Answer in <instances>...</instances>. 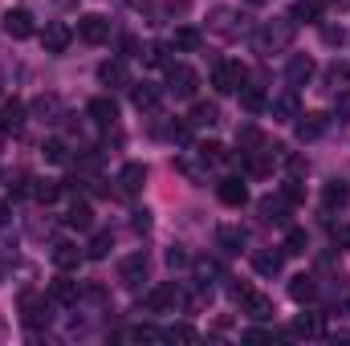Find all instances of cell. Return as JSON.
<instances>
[{
	"instance_id": "6",
	"label": "cell",
	"mask_w": 350,
	"mask_h": 346,
	"mask_svg": "<svg viewBox=\"0 0 350 346\" xmlns=\"http://www.w3.org/2000/svg\"><path fill=\"white\" fill-rule=\"evenodd\" d=\"M70 41H74V29H70L66 21H49V25H45V33H41L45 53H66V49H70Z\"/></svg>"
},
{
	"instance_id": "25",
	"label": "cell",
	"mask_w": 350,
	"mask_h": 346,
	"mask_svg": "<svg viewBox=\"0 0 350 346\" xmlns=\"http://www.w3.org/2000/svg\"><path fill=\"white\" fill-rule=\"evenodd\" d=\"M187 122H191V127H216V122H220V106H216V102H196L191 114H187Z\"/></svg>"
},
{
	"instance_id": "54",
	"label": "cell",
	"mask_w": 350,
	"mask_h": 346,
	"mask_svg": "<svg viewBox=\"0 0 350 346\" xmlns=\"http://www.w3.org/2000/svg\"><path fill=\"white\" fill-rule=\"evenodd\" d=\"M143 4H147V0H131V8H143Z\"/></svg>"
},
{
	"instance_id": "46",
	"label": "cell",
	"mask_w": 350,
	"mask_h": 346,
	"mask_svg": "<svg viewBox=\"0 0 350 346\" xmlns=\"http://www.w3.org/2000/svg\"><path fill=\"white\" fill-rule=\"evenodd\" d=\"M281 196H285V200H289V204H301V200H306V187H301V183H297V179H289V183H285V187H281Z\"/></svg>"
},
{
	"instance_id": "52",
	"label": "cell",
	"mask_w": 350,
	"mask_h": 346,
	"mask_svg": "<svg viewBox=\"0 0 350 346\" xmlns=\"http://www.w3.org/2000/svg\"><path fill=\"white\" fill-rule=\"evenodd\" d=\"M4 224H8V208L0 204V228H4Z\"/></svg>"
},
{
	"instance_id": "32",
	"label": "cell",
	"mask_w": 350,
	"mask_h": 346,
	"mask_svg": "<svg viewBox=\"0 0 350 346\" xmlns=\"http://www.w3.org/2000/svg\"><path fill=\"white\" fill-rule=\"evenodd\" d=\"M322 78H326V90H334V94H338L342 86H350V62H330Z\"/></svg>"
},
{
	"instance_id": "44",
	"label": "cell",
	"mask_w": 350,
	"mask_h": 346,
	"mask_svg": "<svg viewBox=\"0 0 350 346\" xmlns=\"http://www.w3.org/2000/svg\"><path fill=\"white\" fill-rule=\"evenodd\" d=\"M163 338L167 343H196V330L191 326H172V330H163Z\"/></svg>"
},
{
	"instance_id": "40",
	"label": "cell",
	"mask_w": 350,
	"mask_h": 346,
	"mask_svg": "<svg viewBox=\"0 0 350 346\" xmlns=\"http://www.w3.org/2000/svg\"><path fill=\"white\" fill-rule=\"evenodd\" d=\"M41 155H45V163H70V147H66L62 139H49V143L41 147Z\"/></svg>"
},
{
	"instance_id": "15",
	"label": "cell",
	"mask_w": 350,
	"mask_h": 346,
	"mask_svg": "<svg viewBox=\"0 0 350 346\" xmlns=\"http://www.w3.org/2000/svg\"><path fill=\"white\" fill-rule=\"evenodd\" d=\"M216 196H220V204H228V208H241V204L249 200V187H245L237 175H228V179H220V183H216Z\"/></svg>"
},
{
	"instance_id": "23",
	"label": "cell",
	"mask_w": 350,
	"mask_h": 346,
	"mask_svg": "<svg viewBox=\"0 0 350 346\" xmlns=\"http://www.w3.org/2000/svg\"><path fill=\"white\" fill-rule=\"evenodd\" d=\"M253 269H257L261 277H277V273L285 269V253H273V249H261V253H253Z\"/></svg>"
},
{
	"instance_id": "17",
	"label": "cell",
	"mask_w": 350,
	"mask_h": 346,
	"mask_svg": "<svg viewBox=\"0 0 350 346\" xmlns=\"http://www.w3.org/2000/svg\"><path fill=\"white\" fill-rule=\"evenodd\" d=\"M21 127H25V102H21V98H8V102L0 106V131L12 135V131H21Z\"/></svg>"
},
{
	"instance_id": "4",
	"label": "cell",
	"mask_w": 350,
	"mask_h": 346,
	"mask_svg": "<svg viewBox=\"0 0 350 346\" xmlns=\"http://www.w3.org/2000/svg\"><path fill=\"white\" fill-rule=\"evenodd\" d=\"M196 86H200V78H196L191 66H179V62L167 66V94H172V98H191Z\"/></svg>"
},
{
	"instance_id": "39",
	"label": "cell",
	"mask_w": 350,
	"mask_h": 346,
	"mask_svg": "<svg viewBox=\"0 0 350 346\" xmlns=\"http://www.w3.org/2000/svg\"><path fill=\"white\" fill-rule=\"evenodd\" d=\"M118 338H126V343H159L163 330H155V326H131V330H122Z\"/></svg>"
},
{
	"instance_id": "10",
	"label": "cell",
	"mask_w": 350,
	"mask_h": 346,
	"mask_svg": "<svg viewBox=\"0 0 350 346\" xmlns=\"http://www.w3.org/2000/svg\"><path fill=\"white\" fill-rule=\"evenodd\" d=\"M4 33H8L12 41L33 37V12H29V8H8V12H4Z\"/></svg>"
},
{
	"instance_id": "49",
	"label": "cell",
	"mask_w": 350,
	"mask_h": 346,
	"mask_svg": "<svg viewBox=\"0 0 350 346\" xmlns=\"http://www.w3.org/2000/svg\"><path fill=\"white\" fill-rule=\"evenodd\" d=\"M289 172H293V175H306V159H301V155H289Z\"/></svg>"
},
{
	"instance_id": "34",
	"label": "cell",
	"mask_w": 350,
	"mask_h": 346,
	"mask_svg": "<svg viewBox=\"0 0 350 346\" xmlns=\"http://www.w3.org/2000/svg\"><path fill=\"white\" fill-rule=\"evenodd\" d=\"M131 102H135V110H155V106H159V90L143 82V86L131 90Z\"/></svg>"
},
{
	"instance_id": "42",
	"label": "cell",
	"mask_w": 350,
	"mask_h": 346,
	"mask_svg": "<svg viewBox=\"0 0 350 346\" xmlns=\"http://www.w3.org/2000/svg\"><path fill=\"white\" fill-rule=\"evenodd\" d=\"M306 249H310V237H306L301 228H293V232L285 237V253H289V257H301Z\"/></svg>"
},
{
	"instance_id": "9",
	"label": "cell",
	"mask_w": 350,
	"mask_h": 346,
	"mask_svg": "<svg viewBox=\"0 0 350 346\" xmlns=\"http://www.w3.org/2000/svg\"><path fill=\"white\" fill-rule=\"evenodd\" d=\"M208 29H212L216 37H224V41L241 37V21H237V12H232V8H212V16H208Z\"/></svg>"
},
{
	"instance_id": "30",
	"label": "cell",
	"mask_w": 350,
	"mask_h": 346,
	"mask_svg": "<svg viewBox=\"0 0 350 346\" xmlns=\"http://www.w3.org/2000/svg\"><path fill=\"white\" fill-rule=\"evenodd\" d=\"M29 196H33L37 204H53V200L62 196V183H57V179H33V183H29Z\"/></svg>"
},
{
	"instance_id": "43",
	"label": "cell",
	"mask_w": 350,
	"mask_h": 346,
	"mask_svg": "<svg viewBox=\"0 0 350 346\" xmlns=\"http://www.w3.org/2000/svg\"><path fill=\"white\" fill-rule=\"evenodd\" d=\"M334 118L338 122H350V86H342L334 94Z\"/></svg>"
},
{
	"instance_id": "5",
	"label": "cell",
	"mask_w": 350,
	"mask_h": 346,
	"mask_svg": "<svg viewBox=\"0 0 350 346\" xmlns=\"http://www.w3.org/2000/svg\"><path fill=\"white\" fill-rule=\"evenodd\" d=\"M78 37H82L86 45H102V41H110V21L98 16V12L78 16Z\"/></svg>"
},
{
	"instance_id": "20",
	"label": "cell",
	"mask_w": 350,
	"mask_h": 346,
	"mask_svg": "<svg viewBox=\"0 0 350 346\" xmlns=\"http://www.w3.org/2000/svg\"><path fill=\"white\" fill-rule=\"evenodd\" d=\"M86 114L98 122V127H114V118H118V106H114V98H90Z\"/></svg>"
},
{
	"instance_id": "21",
	"label": "cell",
	"mask_w": 350,
	"mask_h": 346,
	"mask_svg": "<svg viewBox=\"0 0 350 346\" xmlns=\"http://www.w3.org/2000/svg\"><path fill=\"white\" fill-rule=\"evenodd\" d=\"M293 122H297V139H301V143H310V139H318V135L326 131V122H330V118H326V114H297Z\"/></svg>"
},
{
	"instance_id": "2",
	"label": "cell",
	"mask_w": 350,
	"mask_h": 346,
	"mask_svg": "<svg viewBox=\"0 0 350 346\" xmlns=\"http://www.w3.org/2000/svg\"><path fill=\"white\" fill-rule=\"evenodd\" d=\"M49 302L41 297V293H33V289H25L21 293V322L29 326V330H41V326H49Z\"/></svg>"
},
{
	"instance_id": "29",
	"label": "cell",
	"mask_w": 350,
	"mask_h": 346,
	"mask_svg": "<svg viewBox=\"0 0 350 346\" xmlns=\"http://www.w3.org/2000/svg\"><path fill=\"white\" fill-rule=\"evenodd\" d=\"M33 114H41L45 122H62V98L57 94H41L33 102Z\"/></svg>"
},
{
	"instance_id": "16",
	"label": "cell",
	"mask_w": 350,
	"mask_h": 346,
	"mask_svg": "<svg viewBox=\"0 0 350 346\" xmlns=\"http://www.w3.org/2000/svg\"><path fill=\"white\" fill-rule=\"evenodd\" d=\"M49 257H53V265H57L62 273H70V269H78V265H82V257H86V253H82L74 241H57Z\"/></svg>"
},
{
	"instance_id": "18",
	"label": "cell",
	"mask_w": 350,
	"mask_h": 346,
	"mask_svg": "<svg viewBox=\"0 0 350 346\" xmlns=\"http://www.w3.org/2000/svg\"><path fill=\"white\" fill-rule=\"evenodd\" d=\"M143 183H147V168H143V163H126V168L118 172V191H122V196L143 191Z\"/></svg>"
},
{
	"instance_id": "13",
	"label": "cell",
	"mask_w": 350,
	"mask_h": 346,
	"mask_svg": "<svg viewBox=\"0 0 350 346\" xmlns=\"http://www.w3.org/2000/svg\"><path fill=\"white\" fill-rule=\"evenodd\" d=\"M318 74V66H314V57H306V53H293L289 57V66H285V78H289V90L306 86L310 78Z\"/></svg>"
},
{
	"instance_id": "24",
	"label": "cell",
	"mask_w": 350,
	"mask_h": 346,
	"mask_svg": "<svg viewBox=\"0 0 350 346\" xmlns=\"http://www.w3.org/2000/svg\"><path fill=\"white\" fill-rule=\"evenodd\" d=\"M49 297H53L57 306H74V302L82 297V289H78V281H70V277H57V281L49 285Z\"/></svg>"
},
{
	"instance_id": "1",
	"label": "cell",
	"mask_w": 350,
	"mask_h": 346,
	"mask_svg": "<svg viewBox=\"0 0 350 346\" xmlns=\"http://www.w3.org/2000/svg\"><path fill=\"white\" fill-rule=\"evenodd\" d=\"M293 33H297V25L289 16L285 21H269L261 33L253 37V45H257V53H285L293 45Z\"/></svg>"
},
{
	"instance_id": "7",
	"label": "cell",
	"mask_w": 350,
	"mask_h": 346,
	"mask_svg": "<svg viewBox=\"0 0 350 346\" xmlns=\"http://www.w3.org/2000/svg\"><path fill=\"white\" fill-rule=\"evenodd\" d=\"M118 281H122L126 289H139V285L147 281V257H143V253L122 257V265H118Z\"/></svg>"
},
{
	"instance_id": "48",
	"label": "cell",
	"mask_w": 350,
	"mask_h": 346,
	"mask_svg": "<svg viewBox=\"0 0 350 346\" xmlns=\"http://www.w3.org/2000/svg\"><path fill=\"white\" fill-rule=\"evenodd\" d=\"M151 228V216L147 212H135V232H147Z\"/></svg>"
},
{
	"instance_id": "37",
	"label": "cell",
	"mask_w": 350,
	"mask_h": 346,
	"mask_svg": "<svg viewBox=\"0 0 350 346\" xmlns=\"http://www.w3.org/2000/svg\"><path fill=\"white\" fill-rule=\"evenodd\" d=\"M143 62H147L151 70H167V66H172V57H167V45H163V41L147 45V49H143Z\"/></svg>"
},
{
	"instance_id": "26",
	"label": "cell",
	"mask_w": 350,
	"mask_h": 346,
	"mask_svg": "<svg viewBox=\"0 0 350 346\" xmlns=\"http://www.w3.org/2000/svg\"><path fill=\"white\" fill-rule=\"evenodd\" d=\"M216 245H220L224 253H241V249H245V228H237V224L216 228Z\"/></svg>"
},
{
	"instance_id": "45",
	"label": "cell",
	"mask_w": 350,
	"mask_h": 346,
	"mask_svg": "<svg viewBox=\"0 0 350 346\" xmlns=\"http://www.w3.org/2000/svg\"><path fill=\"white\" fill-rule=\"evenodd\" d=\"M322 41H326V45H342V41H347L342 25H322Z\"/></svg>"
},
{
	"instance_id": "12",
	"label": "cell",
	"mask_w": 350,
	"mask_h": 346,
	"mask_svg": "<svg viewBox=\"0 0 350 346\" xmlns=\"http://www.w3.org/2000/svg\"><path fill=\"white\" fill-rule=\"evenodd\" d=\"M208 168H212V163H208L200 151H183V155L175 159V172H183L191 183H208Z\"/></svg>"
},
{
	"instance_id": "55",
	"label": "cell",
	"mask_w": 350,
	"mask_h": 346,
	"mask_svg": "<svg viewBox=\"0 0 350 346\" xmlns=\"http://www.w3.org/2000/svg\"><path fill=\"white\" fill-rule=\"evenodd\" d=\"M0 277H4V269H0Z\"/></svg>"
},
{
	"instance_id": "8",
	"label": "cell",
	"mask_w": 350,
	"mask_h": 346,
	"mask_svg": "<svg viewBox=\"0 0 350 346\" xmlns=\"http://www.w3.org/2000/svg\"><path fill=\"white\" fill-rule=\"evenodd\" d=\"M179 302H183V293H179V285H175V281H167V285H155V289L147 293V310H151V314L175 310Z\"/></svg>"
},
{
	"instance_id": "22",
	"label": "cell",
	"mask_w": 350,
	"mask_h": 346,
	"mask_svg": "<svg viewBox=\"0 0 350 346\" xmlns=\"http://www.w3.org/2000/svg\"><path fill=\"white\" fill-rule=\"evenodd\" d=\"M322 334H326V326H322L318 314H301V318L289 326V338H322Z\"/></svg>"
},
{
	"instance_id": "38",
	"label": "cell",
	"mask_w": 350,
	"mask_h": 346,
	"mask_svg": "<svg viewBox=\"0 0 350 346\" xmlns=\"http://www.w3.org/2000/svg\"><path fill=\"white\" fill-rule=\"evenodd\" d=\"M200 41H204V37H200V29H191V25L175 29V37H172L175 49H187V53H191V49H200Z\"/></svg>"
},
{
	"instance_id": "51",
	"label": "cell",
	"mask_w": 350,
	"mask_h": 346,
	"mask_svg": "<svg viewBox=\"0 0 350 346\" xmlns=\"http://www.w3.org/2000/svg\"><path fill=\"white\" fill-rule=\"evenodd\" d=\"M322 4H326V8H338V12H342V8H350V0H322Z\"/></svg>"
},
{
	"instance_id": "19",
	"label": "cell",
	"mask_w": 350,
	"mask_h": 346,
	"mask_svg": "<svg viewBox=\"0 0 350 346\" xmlns=\"http://www.w3.org/2000/svg\"><path fill=\"white\" fill-rule=\"evenodd\" d=\"M241 314H249V318H257V322H269L277 310H273V302L265 297V293H257V289H249V297L241 302Z\"/></svg>"
},
{
	"instance_id": "36",
	"label": "cell",
	"mask_w": 350,
	"mask_h": 346,
	"mask_svg": "<svg viewBox=\"0 0 350 346\" xmlns=\"http://www.w3.org/2000/svg\"><path fill=\"white\" fill-rule=\"evenodd\" d=\"M350 200V187L342 183V179H334V183H326V191H322V204L326 208H342Z\"/></svg>"
},
{
	"instance_id": "53",
	"label": "cell",
	"mask_w": 350,
	"mask_h": 346,
	"mask_svg": "<svg viewBox=\"0 0 350 346\" xmlns=\"http://www.w3.org/2000/svg\"><path fill=\"white\" fill-rule=\"evenodd\" d=\"M245 4H249V8H261V4H269V0H245Z\"/></svg>"
},
{
	"instance_id": "47",
	"label": "cell",
	"mask_w": 350,
	"mask_h": 346,
	"mask_svg": "<svg viewBox=\"0 0 350 346\" xmlns=\"http://www.w3.org/2000/svg\"><path fill=\"white\" fill-rule=\"evenodd\" d=\"M167 265H172V269H183V265H187V253H183V249H172V253H167Z\"/></svg>"
},
{
	"instance_id": "41",
	"label": "cell",
	"mask_w": 350,
	"mask_h": 346,
	"mask_svg": "<svg viewBox=\"0 0 350 346\" xmlns=\"http://www.w3.org/2000/svg\"><path fill=\"white\" fill-rule=\"evenodd\" d=\"M110 249H114V237H110V232H98V237L90 241L86 257H90V261H102V257H106V253H110Z\"/></svg>"
},
{
	"instance_id": "33",
	"label": "cell",
	"mask_w": 350,
	"mask_h": 346,
	"mask_svg": "<svg viewBox=\"0 0 350 346\" xmlns=\"http://www.w3.org/2000/svg\"><path fill=\"white\" fill-rule=\"evenodd\" d=\"M237 94H241V106H245V110H261V106H265L261 82H249V78H245V86L237 90Z\"/></svg>"
},
{
	"instance_id": "3",
	"label": "cell",
	"mask_w": 350,
	"mask_h": 346,
	"mask_svg": "<svg viewBox=\"0 0 350 346\" xmlns=\"http://www.w3.org/2000/svg\"><path fill=\"white\" fill-rule=\"evenodd\" d=\"M245 78H249V70H245L241 62H220V66L212 70V86H216V94H237V90L245 86Z\"/></svg>"
},
{
	"instance_id": "27",
	"label": "cell",
	"mask_w": 350,
	"mask_h": 346,
	"mask_svg": "<svg viewBox=\"0 0 350 346\" xmlns=\"http://www.w3.org/2000/svg\"><path fill=\"white\" fill-rule=\"evenodd\" d=\"M289 297H293L297 306L314 302V297H318V281H314V277H306V273H301V277H293V281H289Z\"/></svg>"
},
{
	"instance_id": "50",
	"label": "cell",
	"mask_w": 350,
	"mask_h": 346,
	"mask_svg": "<svg viewBox=\"0 0 350 346\" xmlns=\"http://www.w3.org/2000/svg\"><path fill=\"white\" fill-rule=\"evenodd\" d=\"M245 338H249V343H261V338H273V334H269V330H245Z\"/></svg>"
},
{
	"instance_id": "14",
	"label": "cell",
	"mask_w": 350,
	"mask_h": 346,
	"mask_svg": "<svg viewBox=\"0 0 350 346\" xmlns=\"http://www.w3.org/2000/svg\"><path fill=\"white\" fill-rule=\"evenodd\" d=\"M257 212H261L265 224H285L289 220V200L285 196H265L261 204H257Z\"/></svg>"
},
{
	"instance_id": "31",
	"label": "cell",
	"mask_w": 350,
	"mask_h": 346,
	"mask_svg": "<svg viewBox=\"0 0 350 346\" xmlns=\"http://www.w3.org/2000/svg\"><path fill=\"white\" fill-rule=\"evenodd\" d=\"M98 82H102V86H126V66H122V62H102V66H98Z\"/></svg>"
},
{
	"instance_id": "35",
	"label": "cell",
	"mask_w": 350,
	"mask_h": 346,
	"mask_svg": "<svg viewBox=\"0 0 350 346\" xmlns=\"http://www.w3.org/2000/svg\"><path fill=\"white\" fill-rule=\"evenodd\" d=\"M66 224H70V228H78V232L94 228V212H90V204H74V208L66 212Z\"/></svg>"
},
{
	"instance_id": "11",
	"label": "cell",
	"mask_w": 350,
	"mask_h": 346,
	"mask_svg": "<svg viewBox=\"0 0 350 346\" xmlns=\"http://www.w3.org/2000/svg\"><path fill=\"white\" fill-rule=\"evenodd\" d=\"M269 114H273V122H293V118L301 114L297 90H285V94H277V98L269 102Z\"/></svg>"
},
{
	"instance_id": "28",
	"label": "cell",
	"mask_w": 350,
	"mask_h": 346,
	"mask_svg": "<svg viewBox=\"0 0 350 346\" xmlns=\"http://www.w3.org/2000/svg\"><path fill=\"white\" fill-rule=\"evenodd\" d=\"M318 12H322V0H297L293 12H289V21L293 25H318Z\"/></svg>"
}]
</instances>
